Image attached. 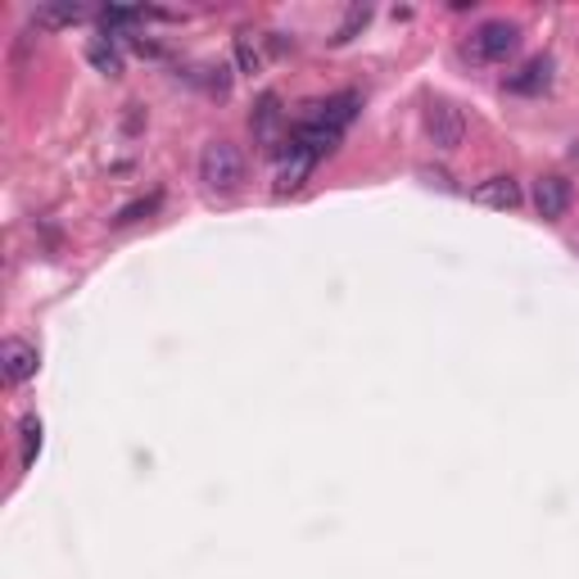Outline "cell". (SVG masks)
I'll list each match as a JSON object with an SVG mask.
<instances>
[{
	"instance_id": "obj_1",
	"label": "cell",
	"mask_w": 579,
	"mask_h": 579,
	"mask_svg": "<svg viewBox=\"0 0 579 579\" xmlns=\"http://www.w3.org/2000/svg\"><path fill=\"white\" fill-rule=\"evenodd\" d=\"M200 181L213 195H231L245 186V155L231 141H208L200 149Z\"/></svg>"
},
{
	"instance_id": "obj_2",
	"label": "cell",
	"mask_w": 579,
	"mask_h": 579,
	"mask_svg": "<svg viewBox=\"0 0 579 579\" xmlns=\"http://www.w3.org/2000/svg\"><path fill=\"white\" fill-rule=\"evenodd\" d=\"M516 46H521V27L507 23V19H490V23H480L467 50L475 64H507V59L516 55Z\"/></svg>"
},
{
	"instance_id": "obj_3",
	"label": "cell",
	"mask_w": 579,
	"mask_h": 579,
	"mask_svg": "<svg viewBox=\"0 0 579 579\" xmlns=\"http://www.w3.org/2000/svg\"><path fill=\"white\" fill-rule=\"evenodd\" d=\"M250 132L263 149H286V109H281V96H258L254 113H250Z\"/></svg>"
},
{
	"instance_id": "obj_4",
	"label": "cell",
	"mask_w": 579,
	"mask_h": 579,
	"mask_svg": "<svg viewBox=\"0 0 579 579\" xmlns=\"http://www.w3.org/2000/svg\"><path fill=\"white\" fill-rule=\"evenodd\" d=\"M425 132H431L435 149H457V145L467 141V118H462V109H457V105L435 100L431 109H425Z\"/></svg>"
},
{
	"instance_id": "obj_5",
	"label": "cell",
	"mask_w": 579,
	"mask_h": 579,
	"mask_svg": "<svg viewBox=\"0 0 579 579\" xmlns=\"http://www.w3.org/2000/svg\"><path fill=\"white\" fill-rule=\"evenodd\" d=\"M570 200H575V191H570V181H566V177L547 172V177L534 181V213H539L543 222L566 218V213H570Z\"/></svg>"
},
{
	"instance_id": "obj_6",
	"label": "cell",
	"mask_w": 579,
	"mask_h": 579,
	"mask_svg": "<svg viewBox=\"0 0 579 579\" xmlns=\"http://www.w3.org/2000/svg\"><path fill=\"white\" fill-rule=\"evenodd\" d=\"M37 367H41V353H37V345L19 340V335H10V340L0 345V372H5V381H10V385L33 381V376H37Z\"/></svg>"
},
{
	"instance_id": "obj_7",
	"label": "cell",
	"mask_w": 579,
	"mask_h": 579,
	"mask_svg": "<svg viewBox=\"0 0 579 579\" xmlns=\"http://www.w3.org/2000/svg\"><path fill=\"white\" fill-rule=\"evenodd\" d=\"M471 200L484 204V208L511 213V208H521V186H516V177H490V181H480V186L471 191Z\"/></svg>"
},
{
	"instance_id": "obj_8",
	"label": "cell",
	"mask_w": 579,
	"mask_h": 579,
	"mask_svg": "<svg viewBox=\"0 0 579 579\" xmlns=\"http://www.w3.org/2000/svg\"><path fill=\"white\" fill-rule=\"evenodd\" d=\"M358 109H362V96H358V91H340V96L322 100L317 113H309V118H317V123H326V128H335V132H349V123L358 118Z\"/></svg>"
},
{
	"instance_id": "obj_9",
	"label": "cell",
	"mask_w": 579,
	"mask_h": 579,
	"mask_svg": "<svg viewBox=\"0 0 579 579\" xmlns=\"http://www.w3.org/2000/svg\"><path fill=\"white\" fill-rule=\"evenodd\" d=\"M313 168H317L313 155H303V149L286 145V164H281V172H277V191H281V195H286V191H299L303 181H309Z\"/></svg>"
},
{
	"instance_id": "obj_10",
	"label": "cell",
	"mask_w": 579,
	"mask_h": 579,
	"mask_svg": "<svg viewBox=\"0 0 579 579\" xmlns=\"http://www.w3.org/2000/svg\"><path fill=\"white\" fill-rule=\"evenodd\" d=\"M547 77H553V59H530V64L516 73V77H507V91H516V96H534V91H543L547 86Z\"/></svg>"
},
{
	"instance_id": "obj_11",
	"label": "cell",
	"mask_w": 579,
	"mask_h": 579,
	"mask_svg": "<svg viewBox=\"0 0 579 579\" xmlns=\"http://www.w3.org/2000/svg\"><path fill=\"white\" fill-rule=\"evenodd\" d=\"M86 59H91V64H96L100 73H109V77L123 73V55H118V46H113L109 37H91V41H86Z\"/></svg>"
},
{
	"instance_id": "obj_12",
	"label": "cell",
	"mask_w": 579,
	"mask_h": 579,
	"mask_svg": "<svg viewBox=\"0 0 579 579\" xmlns=\"http://www.w3.org/2000/svg\"><path fill=\"white\" fill-rule=\"evenodd\" d=\"M33 23L37 27H73V23H82V5H37Z\"/></svg>"
},
{
	"instance_id": "obj_13",
	"label": "cell",
	"mask_w": 579,
	"mask_h": 579,
	"mask_svg": "<svg viewBox=\"0 0 579 579\" xmlns=\"http://www.w3.org/2000/svg\"><path fill=\"white\" fill-rule=\"evenodd\" d=\"M236 59H240V73H258L263 69V46L254 33H236Z\"/></svg>"
},
{
	"instance_id": "obj_14",
	"label": "cell",
	"mask_w": 579,
	"mask_h": 579,
	"mask_svg": "<svg viewBox=\"0 0 579 579\" xmlns=\"http://www.w3.org/2000/svg\"><path fill=\"white\" fill-rule=\"evenodd\" d=\"M19 439H23V467H33L37 453H41V421L37 417H23L19 421Z\"/></svg>"
},
{
	"instance_id": "obj_15",
	"label": "cell",
	"mask_w": 579,
	"mask_h": 579,
	"mask_svg": "<svg viewBox=\"0 0 579 579\" xmlns=\"http://www.w3.org/2000/svg\"><path fill=\"white\" fill-rule=\"evenodd\" d=\"M159 208V195H149V200H136V204H128V208H118V227H128V222H141V218H149V213Z\"/></svg>"
},
{
	"instance_id": "obj_16",
	"label": "cell",
	"mask_w": 579,
	"mask_h": 579,
	"mask_svg": "<svg viewBox=\"0 0 579 579\" xmlns=\"http://www.w3.org/2000/svg\"><path fill=\"white\" fill-rule=\"evenodd\" d=\"M367 19H372V10H367V5H353V10H349V19H345V27L335 33V46L353 41V33H358V27H367Z\"/></svg>"
},
{
	"instance_id": "obj_17",
	"label": "cell",
	"mask_w": 579,
	"mask_h": 579,
	"mask_svg": "<svg viewBox=\"0 0 579 579\" xmlns=\"http://www.w3.org/2000/svg\"><path fill=\"white\" fill-rule=\"evenodd\" d=\"M141 19H145V10H105V14H100L105 27H136Z\"/></svg>"
}]
</instances>
